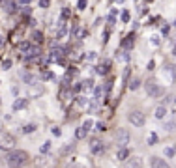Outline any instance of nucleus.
I'll return each mask as SVG.
<instances>
[{"mask_svg":"<svg viewBox=\"0 0 176 168\" xmlns=\"http://www.w3.org/2000/svg\"><path fill=\"white\" fill-rule=\"evenodd\" d=\"M28 161V153L23 150H13L6 155V165L9 168H21L23 165H26Z\"/></svg>","mask_w":176,"mask_h":168,"instance_id":"nucleus-1","label":"nucleus"},{"mask_svg":"<svg viewBox=\"0 0 176 168\" xmlns=\"http://www.w3.org/2000/svg\"><path fill=\"white\" fill-rule=\"evenodd\" d=\"M13 146H15V137L6 131H0V150L13 151Z\"/></svg>","mask_w":176,"mask_h":168,"instance_id":"nucleus-2","label":"nucleus"},{"mask_svg":"<svg viewBox=\"0 0 176 168\" xmlns=\"http://www.w3.org/2000/svg\"><path fill=\"white\" fill-rule=\"evenodd\" d=\"M114 142L118 146V150H126V146L129 144V133L128 129H118L114 135Z\"/></svg>","mask_w":176,"mask_h":168,"instance_id":"nucleus-3","label":"nucleus"},{"mask_svg":"<svg viewBox=\"0 0 176 168\" xmlns=\"http://www.w3.org/2000/svg\"><path fill=\"white\" fill-rule=\"evenodd\" d=\"M128 120H129V123H133L135 127H143L144 122H146V118H144V114H143L141 110H131V112L128 114Z\"/></svg>","mask_w":176,"mask_h":168,"instance_id":"nucleus-4","label":"nucleus"},{"mask_svg":"<svg viewBox=\"0 0 176 168\" xmlns=\"http://www.w3.org/2000/svg\"><path fill=\"white\" fill-rule=\"evenodd\" d=\"M144 88H146V94L152 95V97H159V95L163 94V90L159 88V84H158L156 80H148V82L144 84Z\"/></svg>","mask_w":176,"mask_h":168,"instance_id":"nucleus-5","label":"nucleus"},{"mask_svg":"<svg viewBox=\"0 0 176 168\" xmlns=\"http://www.w3.org/2000/svg\"><path fill=\"white\" fill-rule=\"evenodd\" d=\"M36 165L39 168H54L56 166V159H53L49 155H41V157L36 159Z\"/></svg>","mask_w":176,"mask_h":168,"instance_id":"nucleus-6","label":"nucleus"},{"mask_svg":"<svg viewBox=\"0 0 176 168\" xmlns=\"http://www.w3.org/2000/svg\"><path fill=\"white\" fill-rule=\"evenodd\" d=\"M90 150H92V153H101L105 148H103V142H101L99 138H92V142H90Z\"/></svg>","mask_w":176,"mask_h":168,"instance_id":"nucleus-7","label":"nucleus"},{"mask_svg":"<svg viewBox=\"0 0 176 168\" xmlns=\"http://www.w3.org/2000/svg\"><path fill=\"white\" fill-rule=\"evenodd\" d=\"M143 166H144V163H143L141 157H131L128 161V168H143Z\"/></svg>","mask_w":176,"mask_h":168,"instance_id":"nucleus-8","label":"nucleus"},{"mask_svg":"<svg viewBox=\"0 0 176 168\" xmlns=\"http://www.w3.org/2000/svg\"><path fill=\"white\" fill-rule=\"evenodd\" d=\"M150 163H152V168H171L163 159H159V157H152Z\"/></svg>","mask_w":176,"mask_h":168,"instance_id":"nucleus-9","label":"nucleus"},{"mask_svg":"<svg viewBox=\"0 0 176 168\" xmlns=\"http://www.w3.org/2000/svg\"><path fill=\"white\" fill-rule=\"evenodd\" d=\"M154 116H156L158 120H165V116H167V108H165V105H159V107L156 108Z\"/></svg>","mask_w":176,"mask_h":168,"instance_id":"nucleus-10","label":"nucleus"},{"mask_svg":"<svg viewBox=\"0 0 176 168\" xmlns=\"http://www.w3.org/2000/svg\"><path fill=\"white\" fill-rule=\"evenodd\" d=\"M28 105V99H24V97H19L15 103H13V110H21V108H24Z\"/></svg>","mask_w":176,"mask_h":168,"instance_id":"nucleus-11","label":"nucleus"},{"mask_svg":"<svg viewBox=\"0 0 176 168\" xmlns=\"http://www.w3.org/2000/svg\"><path fill=\"white\" fill-rule=\"evenodd\" d=\"M128 157H129L128 148H126V150H118V153H116V159H118V161H126Z\"/></svg>","mask_w":176,"mask_h":168,"instance_id":"nucleus-12","label":"nucleus"},{"mask_svg":"<svg viewBox=\"0 0 176 168\" xmlns=\"http://www.w3.org/2000/svg\"><path fill=\"white\" fill-rule=\"evenodd\" d=\"M39 54H41L39 47H30V49H28V56H30V58H36V56H39Z\"/></svg>","mask_w":176,"mask_h":168,"instance_id":"nucleus-13","label":"nucleus"},{"mask_svg":"<svg viewBox=\"0 0 176 168\" xmlns=\"http://www.w3.org/2000/svg\"><path fill=\"white\" fill-rule=\"evenodd\" d=\"M96 71H98L99 75H105V73L109 71V62H105V64H101V65H99V67H98Z\"/></svg>","mask_w":176,"mask_h":168,"instance_id":"nucleus-14","label":"nucleus"},{"mask_svg":"<svg viewBox=\"0 0 176 168\" xmlns=\"http://www.w3.org/2000/svg\"><path fill=\"white\" fill-rule=\"evenodd\" d=\"M81 88H83V90H84V92H90V90H92V88H94V80H84V82H83V86H81Z\"/></svg>","mask_w":176,"mask_h":168,"instance_id":"nucleus-15","label":"nucleus"},{"mask_svg":"<svg viewBox=\"0 0 176 168\" xmlns=\"http://www.w3.org/2000/svg\"><path fill=\"white\" fill-rule=\"evenodd\" d=\"M139 86H141V80H139V79H133V80L129 82V90H131V92H135Z\"/></svg>","mask_w":176,"mask_h":168,"instance_id":"nucleus-16","label":"nucleus"},{"mask_svg":"<svg viewBox=\"0 0 176 168\" xmlns=\"http://www.w3.org/2000/svg\"><path fill=\"white\" fill-rule=\"evenodd\" d=\"M122 45H124L126 49H131V47H133V36H128V37H126V41H124Z\"/></svg>","mask_w":176,"mask_h":168,"instance_id":"nucleus-17","label":"nucleus"},{"mask_svg":"<svg viewBox=\"0 0 176 168\" xmlns=\"http://www.w3.org/2000/svg\"><path fill=\"white\" fill-rule=\"evenodd\" d=\"M86 133H88L86 129H83V127H79V129H77V133H75V137H77V138L81 140V138H84V137H86Z\"/></svg>","mask_w":176,"mask_h":168,"instance_id":"nucleus-18","label":"nucleus"},{"mask_svg":"<svg viewBox=\"0 0 176 168\" xmlns=\"http://www.w3.org/2000/svg\"><path fill=\"white\" fill-rule=\"evenodd\" d=\"M32 37H34V39H36L38 43H41V41H43V34H41V32H38V30H36V32L32 34Z\"/></svg>","mask_w":176,"mask_h":168,"instance_id":"nucleus-19","label":"nucleus"},{"mask_svg":"<svg viewBox=\"0 0 176 168\" xmlns=\"http://www.w3.org/2000/svg\"><path fill=\"white\" fill-rule=\"evenodd\" d=\"M23 131H24V133H34V131H36V125H34V123H28V125H24Z\"/></svg>","mask_w":176,"mask_h":168,"instance_id":"nucleus-20","label":"nucleus"},{"mask_svg":"<svg viewBox=\"0 0 176 168\" xmlns=\"http://www.w3.org/2000/svg\"><path fill=\"white\" fill-rule=\"evenodd\" d=\"M19 49L28 52V49H30V43H28V41H23V43H19Z\"/></svg>","mask_w":176,"mask_h":168,"instance_id":"nucleus-21","label":"nucleus"},{"mask_svg":"<svg viewBox=\"0 0 176 168\" xmlns=\"http://www.w3.org/2000/svg\"><path fill=\"white\" fill-rule=\"evenodd\" d=\"M101 97H103V88H101V86H98V88H96V99L99 101Z\"/></svg>","mask_w":176,"mask_h":168,"instance_id":"nucleus-22","label":"nucleus"},{"mask_svg":"<svg viewBox=\"0 0 176 168\" xmlns=\"http://www.w3.org/2000/svg\"><path fill=\"white\" fill-rule=\"evenodd\" d=\"M77 103H79L81 107H88V99H86V97H77Z\"/></svg>","mask_w":176,"mask_h":168,"instance_id":"nucleus-23","label":"nucleus"},{"mask_svg":"<svg viewBox=\"0 0 176 168\" xmlns=\"http://www.w3.org/2000/svg\"><path fill=\"white\" fill-rule=\"evenodd\" d=\"M49 150H51V142H45V144L41 146V153H47Z\"/></svg>","mask_w":176,"mask_h":168,"instance_id":"nucleus-24","label":"nucleus"},{"mask_svg":"<svg viewBox=\"0 0 176 168\" xmlns=\"http://www.w3.org/2000/svg\"><path fill=\"white\" fill-rule=\"evenodd\" d=\"M73 148H75V146H73V144H69V146H66V148H64V150H62L60 153H62V155H66V153H69V151H71Z\"/></svg>","mask_w":176,"mask_h":168,"instance_id":"nucleus-25","label":"nucleus"},{"mask_svg":"<svg viewBox=\"0 0 176 168\" xmlns=\"http://www.w3.org/2000/svg\"><path fill=\"white\" fill-rule=\"evenodd\" d=\"M92 125H94V122H92V120H86V122H84V125H83V129H86V131H88Z\"/></svg>","mask_w":176,"mask_h":168,"instance_id":"nucleus-26","label":"nucleus"},{"mask_svg":"<svg viewBox=\"0 0 176 168\" xmlns=\"http://www.w3.org/2000/svg\"><path fill=\"white\" fill-rule=\"evenodd\" d=\"M122 21H124V22L129 21V11H124V13H122Z\"/></svg>","mask_w":176,"mask_h":168,"instance_id":"nucleus-27","label":"nucleus"},{"mask_svg":"<svg viewBox=\"0 0 176 168\" xmlns=\"http://www.w3.org/2000/svg\"><path fill=\"white\" fill-rule=\"evenodd\" d=\"M165 155L173 157V155H174V148H167V150H165Z\"/></svg>","mask_w":176,"mask_h":168,"instance_id":"nucleus-28","label":"nucleus"},{"mask_svg":"<svg viewBox=\"0 0 176 168\" xmlns=\"http://www.w3.org/2000/svg\"><path fill=\"white\" fill-rule=\"evenodd\" d=\"M66 168H84L83 165H79V163H71V165H68Z\"/></svg>","mask_w":176,"mask_h":168,"instance_id":"nucleus-29","label":"nucleus"},{"mask_svg":"<svg viewBox=\"0 0 176 168\" xmlns=\"http://www.w3.org/2000/svg\"><path fill=\"white\" fill-rule=\"evenodd\" d=\"M2 67H4V69H9V67H11V62H9V60H6V62L2 64Z\"/></svg>","mask_w":176,"mask_h":168,"instance_id":"nucleus-30","label":"nucleus"},{"mask_svg":"<svg viewBox=\"0 0 176 168\" xmlns=\"http://www.w3.org/2000/svg\"><path fill=\"white\" fill-rule=\"evenodd\" d=\"M96 131H105V125L103 123H96Z\"/></svg>","mask_w":176,"mask_h":168,"instance_id":"nucleus-31","label":"nucleus"},{"mask_svg":"<svg viewBox=\"0 0 176 168\" xmlns=\"http://www.w3.org/2000/svg\"><path fill=\"white\" fill-rule=\"evenodd\" d=\"M39 7H49V2H47V0H41V2H39Z\"/></svg>","mask_w":176,"mask_h":168,"instance_id":"nucleus-32","label":"nucleus"},{"mask_svg":"<svg viewBox=\"0 0 176 168\" xmlns=\"http://www.w3.org/2000/svg\"><path fill=\"white\" fill-rule=\"evenodd\" d=\"M77 6H79V9H84V7H86V2H84V0H81Z\"/></svg>","mask_w":176,"mask_h":168,"instance_id":"nucleus-33","label":"nucleus"},{"mask_svg":"<svg viewBox=\"0 0 176 168\" xmlns=\"http://www.w3.org/2000/svg\"><path fill=\"white\" fill-rule=\"evenodd\" d=\"M60 133H62V131H60L58 127H53V135H56V137H60Z\"/></svg>","mask_w":176,"mask_h":168,"instance_id":"nucleus-34","label":"nucleus"},{"mask_svg":"<svg viewBox=\"0 0 176 168\" xmlns=\"http://www.w3.org/2000/svg\"><path fill=\"white\" fill-rule=\"evenodd\" d=\"M156 140H158V137L152 133V135H150V144H156Z\"/></svg>","mask_w":176,"mask_h":168,"instance_id":"nucleus-35","label":"nucleus"},{"mask_svg":"<svg viewBox=\"0 0 176 168\" xmlns=\"http://www.w3.org/2000/svg\"><path fill=\"white\" fill-rule=\"evenodd\" d=\"M152 43H154V45H159V37H158V36H154V37H152Z\"/></svg>","mask_w":176,"mask_h":168,"instance_id":"nucleus-36","label":"nucleus"},{"mask_svg":"<svg viewBox=\"0 0 176 168\" xmlns=\"http://www.w3.org/2000/svg\"><path fill=\"white\" fill-rule=\"evenodd\" d=\"M86 58H88V60H96V52H88Z\"/></svg>","mask_w":176,"mask_h":168,"instance_id":"nucleus-37","label":"nucleus"},{"mask_svg":"<svg viewBox=\"0 0 176 168\" xmlns=\"http://www.w3.org/2000/svg\"><path fill=\"white\" fill-rule=\"evenodd\" d=\"M84 36V30H77V37H83Z\"/></svg>","mask_w":176,"mask_h":168,"instance_id":"nucleus-38","label":"nucleus"},{"mask_svg":"<svg viewBox=\"0 0 176 168\" xmlns=\"http://www.w3.org/2000/svg\"><path fill=\"white\" fill-rule=\"evenodd\" d=\"M173 54H174V56H176V47H174V50H173Z\"/></svg>","mask_w":176,"mask_h":168,"instance_id":"nucleus-39","label":"nucleus"},{"mask_svg":"<svg viewBox=\"0 0 176 168\" xmlns=\"http://www.w3.org/2000/svg\"><path fill=\"white\" fill-rule=\"evenodd\" d=\"M0 45H2V37H0Z\"/></svg>","mask_w":176,"mask_h":168,"instance_id":"nucleus-40","label":"nucleus"},{"mask_svg":"<svg viewBox=\"0 0 176 168\" xmlns=\"http://www.w3.org/2000/svg\"><path fill=\"white\" fill-rule=\"evenodd\" d=\"M174 26H176V21H174Z\"/></svg>","mask_w":176,"mask_h":168,"instance_id":"nucleus-41","label":"nucleus"},{"mask_svg":"<svg viewBox=\"0 0 176 168\" xmlns=\"http://www.w3.org/2000/svg\"><path fill=\"white\" fill-rule=\"evenodd\" d=\"M0 165H2V161H0Z\"/></svg>","mask_w":176,"mask_h":168,"instance_id":"nucleus-42","label":"nucleus"},{"mask_svg":"<svg viewBox=\"0 0 176 168\" xmlns=\"http://www.w3.org/2000/svg\"><path fill=\"white\" fill-rule=\"evenodd\" d=\"M174 101H176V97H174Z\"/></svg>","mask_w":176,"mask_h":168,"instance_id":"nucleus-43","label":"nucleus"}]
</instances>
